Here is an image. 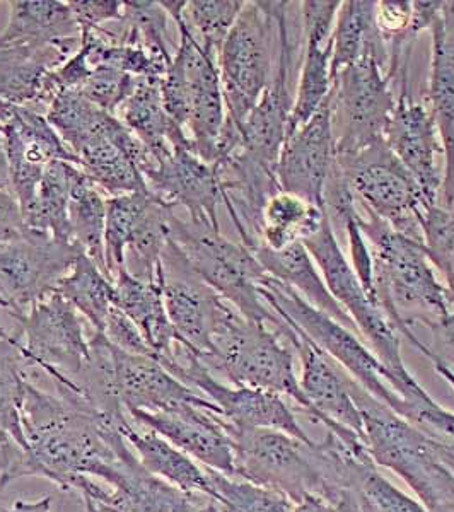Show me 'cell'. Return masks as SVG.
<instances>
[{"label": "cell", "mask_w": 454, "mask_h": 512, "mask_svg": "<svg viewBox=\"0 0 454 512\" xmlns=\"http://www.w3.org/2000/svg\"><path fill=\"white\" fill-rule=\"evenodd\" d=\"M23 431L28 443L26 477L47 478L62 490L81 489L86 478L110 482L130 444L117 425L96 414L74 391L57 395L28 381Z\"/></svg>", "instance_id": "cell-1"}, {"label": "cell", "mask_w": 454, "mask_h": 512, "mask_svg": "<svg viewBox=\"0 0 454 512\" xmlns=\"http://www.w3.org/2000/svg\"><path fill=\"white\" fill-rule=\"evenodd\" d=\"M361 227L373 258L374 297L410 344H419L412 325H434L453 311L448 291L425 250L424 241L398 233L357 204Z\"/></svg>", "instance_id": "cell-2"}, {"label": "cell", "mask_w": 454, "mask_h": 512, "mask_svg": "<svg viewBox=\"0 0 454 512\" xmlns=\"http://www.w3.org/2000/svg\"><path fill=\"white\" fill-rule=\"evenodd\" d=\"M180 33V43L161 81L164 108L192 142L205 163L216 164L219 140L226 125L217 57L205 52L185 21L188 0H159Z\"/></svg>", "instance_id": "cell-3"}, {"label": "cell", "mask_w": 454, "mask_h": 512, "mask_svg": "<svg viewBox=\"0 0 454 512\" xmlns=\"http://www.w3.org/2000/svg\"><path fill=\"white\" fill-rule=\"evenodd\" d=\"M374 465L396 473L431 512H454V470L441 443L350 381Z\"/></svg>", "instance_id": "cell-4"}, {"label": "cell", "mask_w": 454, "mask_h": 512, "mask_svg": "<svg viewBox=\"0 0 454 512\" xmlns=\"http://www.w3.org/2000/svg\"><path fill=\"white\" fill-rule=\"evenodd\" d=\"M204 366L233 384L289 396L316 422L294 369V349L284 335L267 323L248 320L231 309L212 337V352Z\"/></svg>", "instance_id": "cell-5"}, {"label": "cell", "mask_w": 454, "mask_h": 512, "mask_svg": "<svg viewBox=\"0 0 454 512\" xmlns=\"http://www.w3.org/2000/svg\"><path fill=\"white\" fill-rule=\"evenodd\" d=\"M169 238L180 248L190 267L219 296L248 320L267 323L282 335L287 323L268 308L260 294V284L267 272L255 253L243 243L222 236L221 229L210 222L169 216Z\"/></svg>", "instance_id": "cell-6"}, {"label": "cell", "mask_w": 454, "mask_h": 512, "mask_svg": "<svg viewBox=\"0 0 454 512\" xmlns=\"http://www.w3.org/2000/svg\"><path fill=\"white\" fill-rule=\"evenodd\" d=\"M303 245L309 255L313 256L316 267L320 268L328 291L332 292L335 301L350 316V320L356 323L362 340L400 383L403 400L408 402L414 400L415 396L419 398L425 395L427 391L420 386L403 362L400 350L402 335L390 320V316L386 315L385 309L367 296L356 270L345 255L344 248L340 246L330 219L323 222L318 233L303 241Z\"/></svg>", "instance_id": "cell-7"}, {"label": "cell", "mask_w": 454, "mask_h": 512, "mask_svg": "<svg viewBox=\"0 0 454 512\" xmlns=\"http://www.w3.org/2000/svg\"><path fill=\"white\" fill-rule=\"evenodd\" d=\"M260 294L268 308L299 326L338 366L344 367L369 395L391 408L395 414H403L407 402L402 398L400 383L359 335L321 313L320 309L313 308L291 287L268 274L260 284Z\"/></svg>", "instance_id": "cell-8"}, {"label": "cell", "mask_w": 454, "mask_h": 512, "mask_svg": "<svg viewBox=\"0 0 454 512\" xmlns=\"http://www.w3.org/2000/svg\"><path fill=\"white\" fill-rule=\"evenodd\" d=\"M224 429L233 441L234 478L280 492L294 506L309 495L328 499L316 441L303 443L286 432L270 429Z\"/></svg>", "instance_id": "cell-9"}, {"label": "cell", "mask_w": 454, "mask_h": 512, "mask_svg": "<svg viewBox=\"0 0 454 512\" xmlns=\"http://www.w3.org/2000/svg\"><path fill=\"white\" fill-rule=\"evenodd\" d=\"M274 2H246L217 55L227 120L241 127L274 76Z\"/></svg>", "instance_id": "cell-10"}, {"label": "cell", "mask_w": 454, "mask_h": 512, "mask_svg": "<svg viewBox=\"0 0 454 512\" xmlns=\"http://www.w3.org/2000/svg\"><path fill=\"white\" fill-rule=\"evenodd\" d=\"M337 171L362 209L398 233L424 241L422 221L429 205L386 142L337 158Z\"/></svg>", "instance_id": "cell-11"}, {"label": "cell", "mask_w": 454, "mask_h": 512, "mask_svg": "<svg viewBox=\"0 0 454 512\" xmlns=\"http://www.w3.org/2000/svg\"><path fill=\"white\" fill-rule=\"evenodd\" d=\"M393 81L385 65L371 57L335 76L330 101L337 158L385 142L396 105Z\"/></svg>", "instance_id": "cell-12"}, {"label": "cell", "mask_w": 454, "mask_h": 512, "mask_svg": "<svg viewBox=\"0 0 454 512\" xmlns=\"http://www.w3.org/2000/svg\"><path fill=\"white\" fill-rule=\"evenodd\" d=\"M14 320L26 369L38 367L57 388H72L91 352L76 308L53 292Z\"/></svg>", "instance_id": "cell-13"}, {"label": "cell", "mask_w": 454, "mask_h": 512, "mask_svg": "<svg viewBox=\"0 0 454 512\" xmlns=\"http://www.w3.org/2000/svg\"><path fill=\"white\" fill-rule=\"evenodd\" d=\"M164 369L181 383L207 396L219 408L227 429H270L286 432L303 443H313L282 396L245 386H227L210 373L197 355L181 345L176 350L175 361L164 364Z\"/></svg>", "instance_id": "cell-14"}, {"label": "cell", "mask_w": 454, "mask_h": 512, "mask_svg": "<svg viewBox=\"0 0 454 512\" xmlns=\"http://www.w3.org/2000/svg\"><path fill=\"white\" fill-rule=\"evenodd\" d=\"M159 277L164 308L181 347L205 359L212 352L214 333L233 306L200 279L171 238L163 251Z\"/></svg>", "instance_id": "cell-15"}, {"label": "cell", "mask_w": 454, "mask_h": 512, "mask_svg": "<svg viewBox=\"0 0 454 512\" xmlns=\"http://www.w3.org/2000/svg\"><path fill=\"white\" fill-rule=\"evenodd\" d=\"M282 320L289 325L286 340L303 364L299 384L315 412L316 422L352 448L369 449L361 410L350 391L352 376L289 318Z\"/></svg>", "instance_id": "cell-16"}, {"label": "cell", "mask_w": 454, "mask_h": 512, "mask_svg": "<svg viewBox=\"0 0 454 512\" xmlns=\"http://www.w3.org/2000/svg\"><path fill=\"white\" fill-rule=\"evenodd\" d=\"M79 255L72 243L36 231L0 245V296L11 304L12 318L57 292Z\"/></svg>", "instance_id": "cell-17"}, {"label": "cell", "mask_w": 454, "mask_h": 512, "mask_svg": "<svg viewBox=\"0 0 454 512\" xmlns=\"http://www.w3.org/2000/svg\"><path fill=\"white\" fill-rule=\"evenodd\" d=\"M407 65L398 70V74H402V93L396 98L385 142L408 175L414 178L427 205L432 207L439 204L443 190L444 149L429 103L410 96Z\"/></svg>", "instance_id": "cell-18"}, {"label": "cell", "mask_w": 454, "mask_h": 512, "mask_svg": "<svg viewBox=\"0 0 454 512\" xmlns=\"http://www.w3.org/2000/svg\"><path fill=\"white\" fill-rule=\"evenodd\" d=\"M0 130L6 139L11 193L24 214L35 202L48 164L67 161L79 166V159L65 146L47 117L30 106H7L4 117L0 118Z\"/></svg>", "instance_id": "cell-19"}, {"label": "cell", "mask_w": 454, "mask_h": 512, "mask_svg": "<svg viewBox=\"0 0 454 512\" xmlns=\"http://www.w3.org/2000/svg\"><path fill=\"white\" fill-rule=\"evenodd\" d=\"M337 163L330 96L308 122L287 135L275 164L282 192L325 209V193Z\"/></svg>", "instance_id": "cell-20"}, {"label": "cell", "mask_w": 454, "mask_h": 512, "mask_svg": "<svg viewBox=\"0 0 454 512\" xmlns=\"http://www.w3.org/2000/svg\"><path fill=\"white\" fill-rule=\"evenodd\" d=\"M105 485L108 489L96 478H86L79 494L82 499L99 502L117 512H221L212 497L200 501L197 495L202 494H188L147 472L134 449L123 456Z\"/></svg>", "instance_id": "cell-21"}, {"label": "cell", "mask_w": 454, "mask_h": 512, "mask_svg": "<svg viewBox=\"0 0 454 512\" xmlns=\"http://www.w3.org/2000/svg\"><path fill=\"white\" fill-rule=\"evenodd\" d=\"M144 178L149 190L166 204L187 209L192 221L210 222L221 229L217 207L224 200V187L217 164L205 163L192 149L180 147Z\"/></svg>", "instance_id": "cell-22"}, {"label": "cell", "mask_w": 454, "mask_h": 512, "mask_svg": "<svg viewBox=\"0 0 454 512\" xmlns=\"http://www.w3.org/2000/svg\"><path fill=\"white\" fill-rule=\"evenodd\" d=\"M340 4L337 0L301 2L304 59L287 135L308 122L332 93V35Z\"/></svg>", "instance_id": "cell-23"}, {"label": "cell", "mask_w": 454, "mask_h": 512, "mask_svg": "<svg viewBox=\"0 0 454 512\" xmlns=\"http://www.w3.org/2000/svg\"><path fill=\"white\" fill-rule=\"evenodd\" d=\"M137 424L149 427L204 468L234 477L233 441L216 412L181 405L169 412H134Z\"/></svg>", "instance_id": "cell-24"}, {"label": "cell", "mask_w": 454, "mask_h": 512, "mask_svg": "<svg viewBox=\"0 0 454 512\" xmlns=\"http://www.w3.org/2000/svg\"><path fill=\"white\" fill-rule=\"evenodd\" d=\"M113 354L118 395L129 415L134 412H169L181 405H195L221 415L219 408L207 396L181 383L154 357L129 354L115 345Z\"/></svg>", "instance_id": "cell-25"}, {"label": "cell", "mask_w": 454, "mask_h": 512, "mask_svg": "<svg viewBox=\"0 0 454 512\" xmlns=\"http://www.w3.org/2000/svg\"><path fill=\"white\" fill-rule=\"evenodd\" d=\"M431 82L427 103L444 149V180L439 205L454 210V2L432 24Z\"/></svg>", "instance_id": "cell-26"}, {"label": "cell", "mask_w": 454, "mask_h": 512, "mask_svg": "<svg viewBox=\"0 0 454 512\" xmlns=\"http://www.w3.org/2000/svg\"><path fill=\"white\" fill-rule=\"evenodd\" d=\"M115 306L139 328L154 359L161 364L175 361L180 338L164 308L161 277L159 282H144L123 267L115 277Z\"/></svg>", "instance_id": "cell-27"}, {"label": "cell", "mask_w": 454, "mask_h": 512, "mask_svg": "<svg viewBox=\"0 0 454 512\" xmlns=\"http://www.w3.org/2000/svg\"><path fill=\"white\" fill-rule=\"evenodd\" d=\"M161 81L163 79H139L134 93L117 115L156 159V163L168 158L171 152L180 147L193 151L185 130L169 118L164 108Z\"/></svg>", "instance_id": "cell-28"}, {"label": "cell", "mask_w": 454, "mask_h": 512, "mask_svg": "<svg viewBox=\"0 0 454 512\" xmlns=\"http://www.w3.org/2000/svg\"><path fill=\"white\" fill-rule=\"evenodd\" d=\"M76 38H81V31L69 2L18 0L11 2V16L0 35V48L38 52Z\"/></svg>", "instance_id": "cell-29"}, {"label": "cell", "mask_w": 454, "mask_h": 512, "mask_svg": "<svg viewBox=\"0 0 454 512\" xmlns=\"http://www.w3.org/2000/svg\"><path fill=\"white\" fill-rule=\"evenodd\" d=\"M253 253L270 277L291 287L292 291H296L313 308L320 309L321 313H325L359 335L356 323L350 320V316L335 301L332 292L328 291L320 268L316 267L313 256L309 255L303 243H296L280 251L258 246Z\"/></svg>", "instance_id": "cell-30"}, {"label": "cell", "mask_w": 454, "mask_h": 512, "mask_svg": "<svg viewBox=\"0 0 454 512\" xmlns=\"http://www.w3.org/2000/svg\"><path fill=\"white\" fill-rule=\"evenodd\" d=\"M120 432L147 472L188 494L214 495L205 468H200L195 460L159 436L158 432L137 424L132 417Z\"/></svg>", "instance_id": "cell-31"}, {"label": "cell", "mask_w": 454, "mask_h": 512, "mask_svg": "<svg viewBox=\"0 0 454 512\" xmlns=\"http://www.w3.org/2000/svg\"><path fill=\"white\" fill-rule=\"evenodd\" d=\"M376 2L347 0L340 4L332 35V77L340 70L371 57L390 72V50L374 21Z\"/></svg>", "instance_id": "cell-32"}, {"label": "cell", "mask_w": 454, "mask_h": 512, "mask_svg": "<svg viewBox=\"0 0 454 512\" xmlns=\"http://www.w3.org/2000/svg\"><path fill=\"white\" fill-rule=\"evenodd\" d=\"M84 171L77 164L52 161L41 176L35 202L23 214L24 224L30 231L52 234L53 238H69V204L72 190Z\"/></svg>", "instance_id": "cell-33"}, {"label": "cell", "mask_w": 454, "mask_h": 512, "mask_svg": "<svg viewBox=\"0 0 454 512\" xmlns=\"http://www.w3.org/2000/svg\"><path fill=\"white\" fill-rule=\"evenodd\" d=\"M326 219L325 209L294 193L279 190L263 207L260 246L272 251L286 250L318 233Z\"/></svg>", "instance_id": "cell-34"}, {"label": "cell", "mask_w": 454, "mask_h": 512, "mask_svg": "<svg viewBox=\"0 0 454 512\" xmlns=\"http://www.w3.org/2000/svg\"><path fill=\"white\" fill-rule=\"evenodd\" d=\"M57 292L91 323L94 333L105 332L106 320L115 306V280L88 255L77 256L72 270L60 280Z\"/></svg>", "instance_id": "cell-35"}, {"label": "cell", "mask_w": 454, "mask_h": 512, "mask_svg": "<svg viewBox=\"0 0 454 512\" xmlns=\"http://www.w3.org/2000/svg\"><path fill=\"white\" fill-rule=\"evenodd\" d=\"M105 231L106 198L88 176L82 175L70 197V243L88 255L106 274Z\"/></svg>", "instance_id": "cell-36"}, {"label": "cell", "mask_w": 454, "mask_h": 512, "mask_svg": "<svg viewBox=\"0 0 454 512\" xmlns=\"http://www.w3.org/2000/svg\"><path fill=\"white\" fill-rule=\"evenodd\" d=\"M175 207L154 195L125 253V267L144 282H159L161 258L169 241V216Z\"/></svg>", "instance_id": "cell-37"}, {"label": "cell", "mask_w": 454, "mask_h": 512, "mask_svg": "<svg viewBox=\"0 0 454 512\" xmlns=\"http://www.w3.org/2000/svg\"><path fill=\"white\" fill-rule=\"evenodd\" d=\"M26 371L16 335L0 340V443L12 439L24 451H28L23 431Z\"/></svg>", "instance_id": "cell-38"}, {"label": "cell", "mask_w": 454, "mask_h": 512, "mask_svg": "<svg viewBox=\"0 0 454 512\" xmlns=\"http://www.w3.org/2000/svg\"><path fill=\"white\" fill-rule=\"evenodd\" d=\"M154 193H129L106 198L105 262L106 274L115 280L125 267V253L142 217L146 216Z\"/></svg>", "instance_id": "cell-39"}, {"label": "cell", "mask_w": 454, "mask_h": 512, "mask_svg": "<svg viewBox=\"0 0 454 512\" xmlns=\"http://www.w3.org/2000/svg\"><path fill=\"white\" fill-rule=\"evenodd\" d=\"M168 12L156 0H125L122 30L118 40L137 45L152 57L171 64L173 55L168 47Z\"/></svg>", "instance_id": "cell-40"}, {"label": "cell", "mask_w": 454, "mask_h": 512, "mask_svg": "<svg viewBox=\"0 0 454 512\" xmlns=\"http://www.w3.org/2000/svg\"><path fill=\"white\" fill-rule=\"evenodd\" d=\"M212 485V499L221 512H292V504L286 495L267 489L243 478L227 477L224 473L205 468Z\"/></svg>", "instance_id": "cell-41"}, {"label": "cell", "mask_w": 454, "mask_h": 512, "mask_svg": "<svg viewBox=\"0 0 454 512\" xmlns=\"http://www.w3.org/2000/svg\"><path fill=\"white\" fill-rule=\"evenodd\" d=\"M245 6L243 0H190L183 16L200 47L217 57Z\"/></svg>", "instance_id": "cell-42"}, {"label": "cell", "mask_w": 454, "mask_h": 512, "mask_svg": "<svg viewBox=\"0 0 454 512\" xmlns=\"http://www.w3.org/2000/svg\"><path fill=\"white\" fill-rule=\"evenodd\" d=\"M422 238L429 260L443 277L454 306V210L439 204L425 210Z\"/></svg>", "instance_id": "cell-43"}, {"label": "cell", "mask_w": 454, "mask_h": 512, "mask_svg": "<svg viewBox=\"0 0 454 512\" xmlns=\"http://www.w3.org/2000/svg\"><path fill=\"white\" fill-rule=\"evenodd\" d=\"M361 512H431L427 507L386 480L374 463L362 470L356 485Z\"/></svg>", "instance_id": "cell-44"}, {"label": "cell", "mask_w": 454, "mask_h": 512, "mask_svg": "<svg viewBox=\"0 0 454 512\" xmlns=\"http://www.w3.org/2000/svg\"><path fill=\"white\" fill-rule=\"evenodd\" d=\"M137 81L139 79L120 70L96 67L91 70L79 93L89 99L93 105L117 117L120 108L134 93Z\"/></svg>", "instance_id": "cell-45"}, {"label": "cell", "mask_w": 454, "mask_h": 512, "mask_svg": "<svg viewBox=\"0 0 454 512\" xmlns=\"http://www.w3.org/2000/svg\"><path fill=\"white\" fill-rule=\"evenodd\" d=\"M69 6L81 33L122 23L125 12V0H70Z\"/></svg>", "instance_id": "cell-46"}, {"label": "cell", "mask_w": 454, "mask_h": 512, "mask_svg": "<svg viewBox=\"0 0 454 512\" xmlns=\"http://www.w3.org/2000/svg\"><path fill=\"white\" fill-rule=\"evenodd\" d=\"M103 333H105V337L108 338L111 345H115L117 349L123 350V352L154 357L151 347L147 345L142 333L139 332V328L134 325V321L130 320L129 316L120 311L117 306L111 308Z\"/></svg>", "instance_id": "cell-47"}, {"label": "cell", "mask_w": 454, "mask_h": 512, "mask_svg": "<svg viewBox=\"0 0 454 512\" xmlns=\"http://www.w3.org/2000/svg\"><path fill=\"white\" fill-rule=\"evenodd\" d=\"M431 330V345L420 342L415 349L432 362L448 367L454 373V309L443 320L436 321L429 326Z\"/></svg>", "instance_id": "cell-48"}, {"label": "cell", "mask_w": 454, "mask_h": 512, "mask_svg": "<svg viewBox=\"0 0 454 512\" xmlns=\"http://www.w3.org/2000/svg\"><path fill=\"white\" fill-rule=\"evenodd\" d=\"M30 233L18 200L11 192H0V245L21 239Z\"/></svg>", "instance_id": "cell-49"}, {"label": "cell", "mask_w": 454, "mask_h": 512, "mask_svg": "<svg viewBox=\"0 0 454 512\" xmlns=\"http://www.w3.org/2000/svg\"><path fill=\"white\" fill-rule=\"evenodd\" d=\"M0 512H52V497L47 495L40 501H16L11 507H0Z\"/></svg>", "instance_id": "cell-50"}, {"label": "cell", "mask_w": 454, "mask_h": 512, "mask_svg": "<svg viewBox=\"0 0 454 512\" xmlns=\"http://www.w3.org/2000/svg\"><path fill=\"white\" fill-rule=\"evenodd\" d=\"M292 512H344L338 507L332 506L330 502L323 501L320 497L309 495L304 501L294 506Z\"/></svg>", "instance_id": "cell-51"}, {"label": "cell", "mask_w": 454, "mask_h": 512, "mask_svg": "<svg viewBox=\"0 0 454 512\" xmlns=\"http://www.w3.org/2000/svg\"><path fill=\"white\" fill-rule=\"evenodd\" d=\"M0 192H11V169H9L6 139L2 130H0Z\"/></svg>", "instance_id": "cell-52"}, {"label": "cell", "mask_w": 454, "mask_h": 512, "mask_svg": "<svg viewBox=\"0 0 454 512\" xmlns=\"http://www.w3.org/2000/svg\"><path fill=\"white\" fill-rule=\"evenodd\" d=\"M82 501H84V506H86V512H117L96 501H89V499H82Z\"/></svg>", "instance_id": "cell-53"}, {"label": "cell", "mask_w": 454, "mask_h": 512, "mask_svg": "<svg viewBox=\"0 0 454 512\" xmlns=\"http://www.w3.org/2000/svg\"><path fill=\"white\" fill-rule=\"evenodd\" d=\"M0 309H4V311H7V313L11 315V304L7 303L6 299L2 296H0ZM7 338H12V335H9V333L0 326V340H7Z\"/></svg>", "instance_id": "cell-54"}, {"label": "cell", "mask_w": 454, "mask_h": 512, "mask_svg": "<svg viewBox=\"0 0 454 512\" xmlns=\"http://www.w3.org/2000/svg\"><path fill=\"white\" fill-rule=\"evenodd\" d=\"M7 103H0V118H2V115H4V113H6V110H7Z\"/></svg>", "instance_id": "cell-55"}]
</instances>
